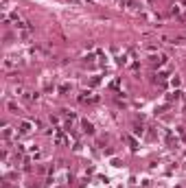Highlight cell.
Segmentation results:
<instances>
[{
	"instance_id": "cell-1",
	"label": "cell",
	"mask_w": 186,
	"mask_h": 188,
	"mask_svg": "<svg viewBox=\"0 0 186 188\" xmlns=\"http://www.w3.org/2000/svg\"><path fill=\"white\" fill-rule=\"evenodd\" d=\"M31 131H33V123L22 120V123H20V127H18V134H20V136H29Z\"/></svg>"
},
{
	"instance_id": "cell-2",
	"label": "cell",
	"mask_w": 186,
	"mask_h": 188,
	"mask_svg": "<svg viewBox=\"0 0 186 188\" xmlns=\"http://www.w3.org/2000/svg\"><path fill=\"white\" fill-rule=\"evenodd\" d=\"M81 127H83V134H94V125L90 123V120H81Z\"/></svg>"
},
{
	"instance_id": "cell-3",
	"label": "cell",
	"mask_w": 186,
	"mask_h": 188,
	"mask_svg": "<svg viewBox=\"0 0 186 188\" xmlns=\"http://www.w3.org/2000/svg\"><path fill=\"white\" fill-rule=\"evenodd\" d=\"M7 109H9L11 114H20V107L13 103V101H9V103H7Z\"/></svg>"
},
{
	"instance_id": "cell-4",
	"label": "cell",
	"mask_w": 186,
	"mask_h": 188,
	"mask_svg": "<svg viewBox=\"0 0 186 188\" xmlns=\"http://www.w3.org/2000/svg\"><path fill=\"white\" fill-rule=\"evenodd\" d=\"M70 92V83H64V85H59V94H66Z\"/></svg>"
},
{
	"instance_id": "cell-5",
	"label": "cell",
	"mask_w": 186,
	"mask_h": 188,
	"mask_svg": "<svg viewBox=\"0 0 186 188\" xmlns=\"http://www.w3.org/2000/svg\"><path fill=\"white\" fill-rule=\"evenodd\" d=\"M171 85H173V88H177V85H180V77H177V74L171 79Z\"/></svg>"
},
{
	"instance_id": "cell-6",
	"label": "cell",
	"mask_w": 186,
	"mask_h": 188,
	"mask_svg": "<svg viewBox=\"0 0 186 188\" xmlns=\"http://www.w3.org/2000/svg\"><path fill=\"white\" fill-rule=\"evenodd\" d=\"M55 142H57V144H61V142H64V136H61V134H57V136H55Z\"/></svg>"
},
{
	"instance_id": "cell-7",
	"label": "cell",
	"mask_w": 186,
	"mask_h": 188,
	"mask_svg": "<svg viewBox=\"0 0 186 188\" xmlns=\"http://www.w3.org/2000/svg\"><path fill=\"white\" fill-rule=\"evenodd\" d=\"M2 138H5V140H9V138H11V129H5V134H2Z\"/></svg>"
}]
</instances>
